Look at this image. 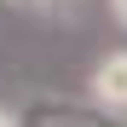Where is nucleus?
I'll return each mask as SVG.
<instances>
[{"label":"nucleus","instance_id":"nucleus-1","mask_svg":"<svg viewBox=\"0 0 127 127\" xmlns=\"http://www.w3.org/2000/svg\"><path fill=\"white\" fill-rule=\"evenodd\" d=\"M17 121L23 127H127L121 116L98 110V104H69V98H35Z\"/></svg>","mask_w":127,"mask_h":127},{"label":"nucleus","instance_id":"nucleus-2","mask_svg":"<svg viewBox=\"0 0 127 127\" xmlns=\"http://www.w3.org/2000/svg\"><path fill=\"white\" fill-rule=\"evenodd\" d=\"M87 104H98V110H110V116H127V52H104L93 64Z\"/></svg>","mask_w":127,"mask_h":127},{"label":"nucleus","instance_id":"nucleus-3","mask_svg":"<svg viewBox=\"0 0 127 127\" xmlns=\"http://www.w3.org/2000/svg\"><path fill=\"white\" fill-rule=\"evenodd\" d=\"M110 17H116V23L127 29V0H110Z\"/></svg>","mask_w":127,"mask_h":127},{"label":"nucleus","instance_id":"nucleus-4","mask_svg":"<svg viewBox=\"0 0 127 127\" xmlns=\"http://www.w3.org/2000/svg\"><path fill=\"white\" fill-rule=\"evenodd\" d=\"M0 127H23V121H17V116H12V110H0Z\"/></svg>","mask_w":127,"mask_h":127},{"label":"nucleus","instance_id":"nucleus-5","mask_svg":"<svg viewBox=\"0 0 127 127\" xmlns=\"http://www.w3.org/2000/svg\"><path fill=\"white\" fill-rule=\"evenodd\" d=\"M6 6H46V0H6Z\"/></svg>","mask_w":127,"mask_h":127}]
</instances>
